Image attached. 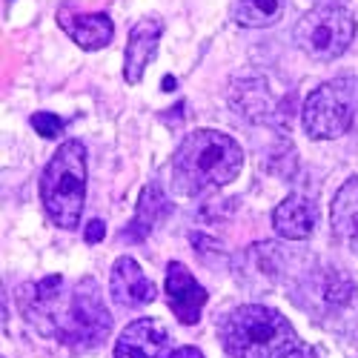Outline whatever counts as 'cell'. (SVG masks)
Returning a JSON list of instances; mask_svg holds the SVG:
<instances>
[{"label": "cell", "instance_id": "obj_16", "mask_svg": "<svg viewBox=\"0 0 358 358\" xmlns=\"http://www.w3.org/2000/svg\"><path fill=\"white\" fill-rule=\"evenodd\" d=\"M287 9V0H232V20L244 29L275 26Z\"/></svg>", "mask_w": 358, "mask_h": 358}, {"label": "cell", "instance_id": "obj_4", "mask_svg": "<svg viewBox=\"0 0 358 358\" xmlns=\"http://www.w3.org/2000/svg\"><path fill=\"white\" fill-rule=\"evenodd\" d=\"M41 203L61 229H78L86 203V149L80 141H64L41 175Z\"/></svg>", "mask_w": 358, "mask_h": 358}, {"label": "cell", "instance_id": "obj_8", "mask_svg": "<svg viewBox=\"0 0 358 358\" xmlns=\"http://www.w3.org/2000/svg\"><path fill=\"white\" fill-rule=\"evenodd\" d=\"M109 295L117 307L124 310H138L155 301V284L143 275V270L138 266L135 258L121 255L112 264V273H109Z\"/></svg>", "mask_w": 358, "mask_h": 358}, {"label": "cell", "instance_id": "obj_20", "mask_svg": "<svg viewBox=\"0 0 358 358\" xmlns=\"http://www.w3.org/2000/svg\"><path fill=\"white\" fill-rule=\"evenodd\" d=\"M324 3H341V0H324Z\"/></svg>", "mask_w": 358, "mask_h": 358}, {"label": "cell", "instance_id": "obj_19", "mask_svg": "<svg viewBox=\"0 0 358 358\" xmlns=\"http://www.w3.org/2000/svg\"><path fill=\"white\" fill-rule=\"evenodd\" d=\"M169 358H203V352L195 350V347H178V350L169 352Z\"/></svg>", "mask_w": 358, "mask_h": 358}, {"label": "cell", "instance_id": "obj_17", "mask_svg": "<svg viewBox=\"0 0 358 358\" xmlns=\"http://www.w3.org/2000/svg\"><path fill=\"white\" fill-rule=\"evenodd\" d=\"M29 124L35 127L38 135H43V138H49V141L61 138L64 129H66V121H61V117L52 115V112H35L32 117H29Z\"/></svg>", "mask_w": 358, "mask_h": 358}, {"label": "cell", "instance_id": "obj_15", "mask_svg": "<svg viewBox=\"0 0 358 358\" xmlns=\"http://www.w3.org/2000/svg\"><path fill=\"white\" fill-rule=\"evenodd\" d=\"M333 232L341 244L358 250V175L350 178V181L336 192L333 198Z\"/></svg>", "mask_w": 358, "mask_h": 358}, {"label": "cell", "instance_id": "obj_1", "mask_svg": "<svg viewBox=\"0 0 358 358\" xmlns=\"http://www.w3.org/2000/svg\"><path fill=\"white\" fill-rule=\"evenodd\" d=\"M17 310L43 338L75 352L101 347L112 333V313L95 278L69 284L64 275H49L38 284H23L17 289Z\"/></svg>", "mask_w": 358, "mask_h": 358}, {"label": "cell", "instance_id": "obj_10", "mask_svg": "<svg viewBox=\"0 0 358 358\" xmlns=\"http://www.w3.org/2000/svg\"><path fill=\"white\" fill-rule=\"evenodd\" d=\"M169 333L158 318L132 321L115 341V358H169Z\"/></svg>", "mask_w": 358, "mask_h": 358}, {"label": "cell", "instance_id": "obj_14", "mask_svg": "<svg viewBox=\"0 0 358 358\" xmlns=\"http://www.w3.org/2000/svg\"><path fill=\"white\" fill-rule=\"evenodd\" d=\"M169 213H172V203L166 201L164 189H161L158 184H149V187L141 192L138 213H135L132 224L121 232V238H124V241H143V238L152 232Z\"/></svg>", "mask_w": 358, "mask_h": 358}, {"label": "cell", "instance_id": "obj_18", "mask_svg": "<svg viewBox=\"0 0 358 358\" xmlns=\"http://www.w3.org/2000/svg\"><path fill=\"white\" fill-rule=\"evenodd\" d=\"M103 235H106V224H103V221H98V218H95V221H89V224H86V232H83V238H86L89 244H98Z\"/></svg>", "mask_w": 358, "mask_h": 358}, {"label": "cell", "instance_id": "obj_11", "mask_svg": "<svg viewBox=\"0 0 358 358\" xmlns=\"http://www.w3.org/2000/svg\"><path fill=\"white\" fill-rule=\"evenodd\" d=\"M164 35V20L161 17H143L129 29L127 38V52H124V78L127 83L138 86L143 80V72L149 61L155 57L158 43Z\"/></svg>", "mask_w": 358, "mask_h": 358}, {"label": "cell", "instance_id": "obj_9", "mask_svg": "<svg viewBox=\"0 0 358 358\" xmlns=\"http://www.w3.org/2000/svg\"><path fill=\"white\" fill-rule=\"evenodd\" d=\"M57 26L86 52H98L115 38V23L106 12H75L72 6H61L57 9Z\"/></svg>", "mask_w": 358, "mask_h": 358}, {"label": "cell", "instance_id": "obj_12", "mask_svg": "<svg viewBox=\"0 0 358 358\" xmlns=\"http://www.w3.org/2000/svg\"><path fill=\"white\" fill-rule=\"evenodd\" d=\"M315 224H318L315 203L301 198V195L284 198L273 213V227L281 238H287V241H307V238L315 232Z\"/></svg>", "mask_w": 358, "mask_h": 358}, {"label": "cell", "instance_id": "obj_3", "mask_svg": "<svg viewBox=\"0 0 358 358\" xmlns=\"http://www.w3.org/2000/svg\"><path fill=\"white\" fill-rule=\"evenodd\" d=\"M244 166V149L218 129L189 132L172 155V181L184 195H206L232 184Z\"/></svg>", "mask_w": 358, "mask_h": 358}, {"label": "cell", "instance_id": "obj_6", "mask_svg": "<svg viewBox=\"0 0 358 358\" xmlns=\"http://www.w3.org/2000/svg\"><path fill=\"white\" fill-rule=\"evenodd\" d=\"M358 112V78H336L327 80L307 95L301 121L304 132L313 141H333L341 138Z\"/></svg>", "mask_w": 358, "mask_h": 358}, {"label": "cell", "instance_id": "obj_5", "mask_svg": "<svg viewBox=\"0 0 358 358\" xmlns=\"http://www.w3.org/2000/svg\"><path fill=\"white\" fill-rule=\"evenodd\" d=\"M295 46L301 49L310 61L330 64L341 57L352 38H355V17L344 3H321L301 15L295 23Z\"/></svg>", "mask_w": 358, "mask_h": 358}, {"label": "cell", "instance_id": "obj_7", "mask_svg": "<svg viewBox=\"0 0 358 358\" xmlns=\"http://www.w3.org/2000/svg\"><path fill=\"white\" fill-rule=\"evenodd\" d=\"M206 301H210V292L195 281V275L181 261H169L166 264V304L172 315L184 327H192L201 321V310L206 307Z\"/></svg>", "mask_w": 358, "mask_h": 358}, {"label": "cell", "instance_id": "obj_2", "mask_svg": "<svg viewBox=\"0 0 358 358\" xmlns=\"http://www.w3.org/2000/svg\"><path fill=\"white\" fill-rule=\"evenodd\" d=\"M218 338L232 358H315L295 327L273 307L241 304L218 321Z\"/></svg>", "mask_w": 358, "mask_h": 358}, {"label": "cell", "instance_id": "obj_13", "mask_svg": "<svg viewBox=\"0 0 358 358\" xmlns=\"http://www.w3.org/2000/svg\"><path fill=\"white\" fill-rule=\"evenodd\" d=\"M229 103L232 109L244 117V121L250 124H264V121H270V115L275 112L273 106V95H270V89H266L264 80H235L232 89H229Z\"/></svg>", "mask_w": 358, "mask_h": 358}]
</instances>
